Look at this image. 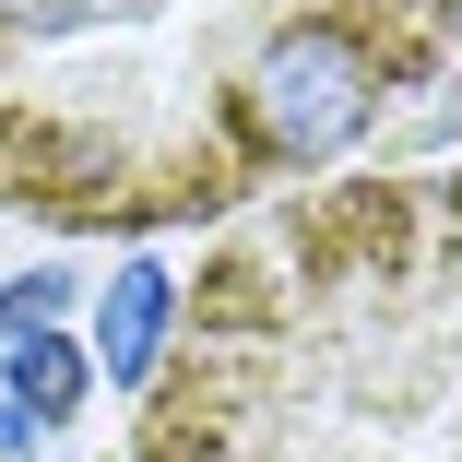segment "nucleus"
<instances>
[{"mask_svg":"<svg viewBox=\"0 0 462 462\" xmlns=\"http://www.w3.org/2000/svg\"><path fill=\"white\" fill-rule=\"evenodd\" d=\"M462 0H0V214L249 226L450 71Z\"/></svg>","mask_w":462,"mask_h":462,"instance_id":"obj_1","label":"nucleus"},{"mask_svg":"<svg viewBox=\"0 0 462 462\" xmlns=\"http://www.w3.org/2000/svg\"><path fill=\"white\" fill-rule=\"evenodd\" d=\"M119 462H462V166H367L202 249Z\"/></svg>","mask_w":462,"mask_h":462,"instance_id":"obj_2","label":"nucleus"},{"mask_svg":"<svg viewBox=\"0 0 462 462\" xmlns=\"http://www.w3.org/2000/svg\"><path fill=\"white\" fill-rule=\"evenodd\" d=\"M154 309H166V273H119V297H107V367L119 380H154Z\"/></svg>","mask_w":462,"mask_h":462,"instance_id":"obj_3","label":"nucleus"},{"mask_svg":"<svg viewBox=\"0 0 462 462\" xmlns=\"http://www.w3.org/2000/svg\"><path fill=\"white\" fill-rule=\"evenodd\" d=\"M13 380H24L36 415H60V403H71V356H60V344H24V356H13Z\"/></svg>","mask_w":462,"mask_h":462,"instance_id":"obj_4","label":"nucleus"},{"mask_svg":"<svg viewBox=\"0 0 462 462\" xmlns=\"http://www.w3.org/2000/svg\"><path fill=\"white\" fill-rule=\"evenodd\" d=\"M0 462H13V450H0Z\"/></svg>","mask_w":462,"mask_h":462,"instance_id":"obj_5","label":"nucleus"}]
</instances>
